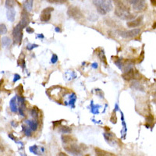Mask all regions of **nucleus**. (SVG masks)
Masks as SVG:
<instances>
[{"label": "nucleus", "instance_id": "obj_1", "mask_svg": "<svg viewBox=\"0 0 156 156\" xmlns=\"http://www.w3.org/2000/svg\"><path fill=\"white\" fill-rule=\"evenodd\" d=\"M94 4L97 6L98 12L101 14L105 15L107 12H109L112 9L111 2L108 1H94Z\"/></svg>", "mask_w": 156, "mask_h": 156}, {"label": "nucleus", "instance_id": "obj_2", "mask_svg": "<svg viewBox=\"0 0 156 156\" xmlns=\"http://www.w3.org/2000/svg\"><path fill=\"white\" fill-rule=\"evenodd\" d=\"M67 13L70 17H73L76 21H80L84 18L82 13L80 12V10L76 6H70L68 9Z\"/></svg>", "mask_w": 156, "mask_h": 156}, {"label": "nucleus", "instance_id": "obj_3", "mask_svg": "<svg viewBox=\"0 0 156 156\" xmlns=\"http://www.w3.org/2000/svg\"><path fill=\"white\" fill-rule=\"evenodd\" d=\"M66 151H67L68 152H70V153L74 154L75 155H80L81 154V150L80 147L76 144L75 143H71V144H65V147H64Z\"/></svg>", "mask_w": 156, "mask_h": 156}, {"label": "nucleus", "instance_id": "obj_4", "mask_svg": "<svg viewBox=\"0 0 156 156\" xmlns=\"http://www.w3.org/2000/svg\"><path fill=\"white\" fill-rule=\"evenodd\" d=\"M141 32V29L139 28H134L130 31H119V34L121 37L127 39V38H134L137 36Z\"/></svg>", "mask_w": 156, "mask_h": 156}, {"label": "nucleus", "instance_id": "obj_5", "mask_svg": "<svg viewBox=\"0 0 156 156\" xmlns=\"http://www.w3.org/2000/svg\"><path fill=\"white\" fill-rule=\"evenodd\" d=\"M23 37V32H22V26L19 24L17 27H15L13 30V39H14L15 43L20 44Z\"/></svg>", "mask_w": 156, "mask_h": 156}, {"label": "nucleus", "instance_id": "obj_6", "mask_svg": "<svg viewBox=\"0 0 156 156\" xmlns=\"http://www.w3.org/2000/svg\"><path fill=\"white\" fill-rule=\"evenodd\" d=\"M123 77L125 80H130L131 79H140L141 78L138 73L136 72L135 70H130L127 73L123 74Z\"/></svg>", "mask_w": 156, "mask_h": 156}, {"label": "nucleus", "instance_id": "obj_7", "mask_svg": "<svg viewBox=\"0 0 156 156\" xmlns=\"http://www.w3.org/2000/svg\"><path fill=\"white\" fill-rule=\"evenodd\" d=\"M115 13L119 17L124 19V20H130L134 17V15L133 13H130V12H125V11H123V10L118 9H116Z\"/></svg>", "mask_w": 156, "mask_h": 156}, {"label": "nucleus", "instance_id": "obj_8", "mask_svg": "<svg viewBox=\"0 0 156 156\" xmlns=\"http://www.w3.org/2000/svg\"><path fill=\"white\" fill-rule=\"evenodd\" d=\"M129 2L133 3V9L137 11L144 10L147 7V5L144 1H129Z\"/></svg>", "mask_w": 156, "mask_h": 156}, {"label": "nucleus", "instance_id": "obj_9", "mask_svg": "<svg viewBox=\"0 0 156 156\" xmlns=\"http://www.w3.org/2000/svg\"><path fill=\"white\" fill-rule=\"evenodd\" d=\"M53 10L52 8H51V7H48V8H46V9H44L42 13H41V21H44V22H46V21H49V19L51 17V15L50 13L52 12Z\"/></svg>", "mask_w": 156, "mask_h": 156}, {"label": "nucleus", "instance_id": "obj_10", "mask_svg": "<svg viewBox=\"0 0 156 156\" xmlns=\"http://www.w3.org/2000/svg\"><path fill=\"white\" fill-rule=\"evenodd\" d=\"M142 20H143V17H139L135 20H133V21H129V22H127V26L129 27H138L140 24H141Z\"/></svg>", "mask_w": 156, "mask_h": 156}, {"label": "nucleus", "instance_id": "obj_11", "mask_svg": "<svg viewBox=\"0 0 156 156\" xmlns=\"http://www.w3.org/2000/svg\"><path fill=\"white\" fill-rule=\"evenodd\" d=\"M62 140L63 143L65 144H71V143H75L76 142V140L70 135H68V134H64L62 135Z\"/></svg>", "mask_w": 156, "mask_h": 156}, {"label": "nucleus", "instance_id": "obj_12", "mask_svg": "<svg viewBox=\"0 0 156 156\" xmlns=\"http://www.w3.org/2000/svg\"><path fill=\"white\" fill-rule=\"evenodd\" d=\"M27 13L24 11L22 13V20H21V24H20L22 26V27H26L27 24L29 23V18H28V16H27Z\"/></svg>", "mask_w": 156, "mask_h": 156}, {"label": "nucleus", "instance_id": "obj_13", "mask_svg": "<svg viewBox=\"0 0 156 156\" xmlns=\"http://www.w3.org/2000/svg\"><path fill=\"white\" fill-rule=\"evenodd\" d=\"M95 151H96V156H116L114 154L110 153V152L102 150V149H99V148H96Z\"/></svg>", "mask_w": 156, "mask_h": 156}, {"label": "nucleus", "instance_id": "obj_14", "mask_svg": "<svg viewBox=\"0 0 156 156\" xmlns=\"http://www.w3.org/2000/svg\"><path fill=\"white\" fill-rule=\"evenodd\" d=\"M32 1H27L24 3V7L27 11H31L32 9Z\"/></svg>", "mask_w": 156, "mask_h": 156}, {"label": "nucleus", "instance_id": "obj_15", "mask_svg": "<svg viewBox=\"0 0 156 156\" xmlns=\"http://www.w3.org/2000/svg\"><path fill=\"white\" fill-rule=\"evenodd\" d=\"M6 32V27L5 24H0V34H5Z\"/></svg>", "mask_w": 156, "mask_h": 156}, {"label": "nucleus", "instance_id": "obj_16", "mask_svg": "<svg viewBox=\"0 0 156 156\" xmlns=\"http://www.w3.org/2000/svg\"><path fill=\"white\" fill-rule=\"evenodd\" d=\"M111 121H112V123H116V116L115 115V112L112 113V117H111Z\"/></svg>", "mask_w": 156, "mask_h": 156}, {"label": "nucleus", "instance_id": "obj_17", "mask_svg": "<svg viewBox=\"0 0 156 156\" xmlns=\"http://www.w3.org/2000/svg\"><path fill=\"white\" fill-rule=\"evenodd\" d=\"M59 156H69V155H66V153H63V152H60Z\"/></svg>", "mask_w": 156, "mask_h": 156}, {"label": "nucleus", "instance_id": "obj_18", "mask_svg": "<svg viewBox=\"0 0 156 156\" xmlns=\"http://www.w3.org/2000/svg\"><path fill=\"white\" fill-rule=\"evenodd\" d=\"M27 32H32L33 30L31 29V27H27Z\"/></svg>", "mask_w": 156, "mask_h": 156}]
</instances>
